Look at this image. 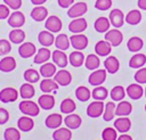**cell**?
<instances>
[{
	"label": "cell",
	"instance_id": "obj_1",
	"mask_svg": "<svg viewBox=\"0 0 146 140\" xmlns=\"http://www.w3.org/2000/svg\"><path fill=\"white\" fill-rule=\"evenodd\" d=\"M18 108L19 110L26 115V116H31V117H34V116H38L39 113H40V106L32 101L31 99H23L19 105H18Z\"/></svg>",
	"mask_w": 146,
	"mask_h": 140
},
{
	"label": "cell",
	"instance_id": "obj_2",
	"mask_svg": "<svg viewBox=\"0 0 146 140\" xmlns=\"http://www.w3.org/2000/svg\"><path fill=\"white\" fill-rule=\"evenodd\" d=\"M88 11V6L86 2L83 1H80V2H75L73 3L68 10H67V16L71 17V18H79V17H82Z\"/></svg>",
	"mask_w": 146,
	"mask_h": 140
},
{
	"label": "cell",
	"instance_id": "obj_3",
	"mask_svg": "<svg viewBox=\"0 0 146 140\" xmlns=\"http://www.w3.org/2000/svg\"><path fill=\"white\" fill-rule=\"evenodd\" d=\"M104 108H105V105H104L103 101L94 100L87 107V115L89 117H91V118H97L99 116H103Z\"/></svg>",
	"mask_w": 146,
	"mask_h": 140
},
{
	"label": "cell",
	"instance_id": "obj_4",
	"mask_svg": "<svg viewBox=\"0 0 146 140\" xmlns=\"http://www.w3.org/2000/svg\"><path fill=\"white\" fill-rule=\"evenodd\" d=\"M104 40H106L107 42H110L112 47H119L122 43V41H123V34L117 28L108 30L105 33V39Z\"/></svg>",
	"mask_w": 146,
	"mask_h": 140
},
{
	"label": "cell",
	"instance_id": "obj_5",
	"mask_svg": "<svg viewBox=\"0 0 146 140\" xmlns=\"http://www.w3.org/2000/svg\"><path fill=\"white\" fill-rule=\"evenodd\" d=\"M106 75H107V72L106 69H96V71H92L91 74L89 75L88 77V82L90 85H94V87H99L102 85L105 80H106Z\"/></svg>",
	"mask_w": 146,
	"mask_h": 140
},
{
	"label": "cell",
	"instance_id": "obj_6",
	"mask_svg": "<svg viewBox=\"0 0 146 140\" xmlns=\"http://www.w3.org/2000/svg\"><path fill=\"white\" fill-rule=\"evenodd\" d=\"M87 27H88V24L83 17L73 18L68 24V31L74 34H80V33L84 32L87 30Z\"/></svg>",
	"mask_w": 146,
	"mask_h": 140
},
{
	"label": "cell",
	"instance_id": "obj_7",
	"mask_svg": "<svg viewBox=\"0 0 146 140\" xmlns=\"http://www.w3.org/2000/svg\"><path fill=\"white\" fill-rule=\"evenodd\" d=\"M70 42H71V46L75 50L82 51L88 46V38L84 34H82V33H80V34H72L70 36Z\"/></svg>",
	"mask_w": 146,
	"mask_h": 140
},
{
	"label": "cell",
	"instance_id": "obj_8",
	"mask_svg": "<svg viewBox=\"0 0 146 140\" xmlns=\"http://www.w3.org/2000/svg\"><path fill=\"white\" fill-rule=\"evenodd\" d=\"M62 20L59 17L55 16V15H51V16H48L46 22H44V27L47 31L51 32V33H58L60 30H62Z\"/></svg>",
	"mask_w": 146,
	"mask_h": 140
},
{
	"label": "cell",
	"instance_id": "obj_9",
	"mask_svg": "<svg viewBox=\"0 0 146 140\" xmlns=\"http://www.w3.org/2000/svg\"><path fill=\"white\" fill-rule=\"evenodd\" d=\"M19 92L15 89V88H5L0 91V101L3 104H8V102H13L15 100H17Z\"/></svg>",
	"mask_w": 146,
	"mask_h": 140
},
{
	"label": "cell",
	"instance_id": "obj_10",
	"mask_svg": "<svg viewBox=\"0 0 146 140\" xmlns=\"http://www.w3.org/2000/svg\"><path fill=\"white\" fill-rule=\"evenodd\" d=\"M124 15L122 13L121 9H117V8H114L113 10H111L110 13V16H108V19H110V23L111 25L114 26V28H120L123 23L125 22L124 20Z\"/></svg>",
	"mask_w": 146,
	"mask_h": 140
},
{
	"label": "cell",
	"instance_id": "obj_11",
	"mask_svg": "<svg viewBox=\"0 0 146 140\" xmlns=\"http://www.w3.org/2000/svg\"><path fill=\"white\" fill-rule=\"evenodd\" d=\"M7 22H8V25L11 26L13 28H21L25 23V16L22 11L15 10L13 14H10Z\"/></svg>",
	"mask_w": 146,
	"mask_h": 140
},
{
	"label": "cell",
	"instance_id": "obj_12",
	"mask_svg": "<svg viewBox=\"0 0 146 140\" xmlns=\"http://www.w3.org/2000/svg\"><path fill=\"white\" fill-rule=\"evenodd\" d=\"M51 59H52V63L59 68L66 67L67 63H68V58H67L66 53L62 50H58V49H56L51 52Z\"/></svg>",
	"mask_w": 146,
	"mask_h": 140
},
{
	"label": "cell",
	"instance_id": "obj_13",
	"mask_svg": "<svg viewBox=\"0 0 146 140\" xmlns=\"http://www.w3.org/2000/svg\"><path fill=\"white\" fill-rule=\"evenodd\" d=\"M36 48L32 42H23L19 48H18V53L22 58L26 59V58H31L32 56H34L36 53Z\"/></svg>",
	"mask_w": 146,
	"mask_h": 140
},
{
	"label": "cell",
	"instance_id": "obj_14",
	"mask_svg": "<svg viewBox=\"0 0 146 140\" xmlns=\"http://www.w3.org/2000/svg\"><path fill=\"white\" fill-rule=\"evenodd\" d=\"M125 92H127V94H128V97L130 99L138 100L144 94V88L139 83H132V84L128 85V88L125 89Z\"/></svg>",
	"mask_w": 146,
	"mask_h": 140
},
{
	"label": "cell",
	"instance_id": "obj_15",
	"mask_svg": "<svg viewBox=\"0 0 146 140\" xmlns=\"http://www.w3.org/2000/svg\"><path fill=\"white\" fill-rule=\"evenodd\" d=\"M63 122H64L63 116H62L60 114H57V113H54V114L48 115V116L46 117V120H44L46 126H47L48 129H54V130L60 127V125H62Z\"/></svg>",
	"mask_w": 146,
	"mask_h": 140
},
{
	"label": "cell",
	"instance_id": "obj_16",
	"mask_svg": "<svg viewBox=\"0 0 146 140\" xmlns=\"http://www.w3.org/2000/svg\"><path fill=\"white\" fill-rule=\"evenodd\" d=\"M114 127L120 133H127L131 127V121L128 116H121L117 117L114 121Z\"/></svg>",
	"mask_w": 146,
	"mask_h": 140
},
{
	"label": "cell",
	"instance_id": "obj_17",
	"mask_svg": "<svg viewBox=\"0 0 146 140\" xmlns=\"http://www.w3.org/2000/svg\"><path fill=\"white\" fill-rule=\"evenodd\" d=\"M54 80L57 82L58 85H60V87H66V85H68V84L71 83V81H72V75H71V73H70L68 71H66V69H59V71H57V73L55 74Z\"/></svg>",
	"mask_w": 146,
	"mask_h": 140
},
{
	"label": "cell",
	"instance_id": "obj_18",
	"mask_svg": "<svg viewBox=\"0 0 146 140\" xmlns=\"http://www.w3.org/2000/svg\"><path fill=\"white\" fill-rule=\"evenodd\" d=\"M38 105L40 106L41 109L44 110H50L55 106V97L51 96L50 93H43L39 97L38 99Z\"/></svg>",
	"mask_w": 146,
	"mask_h": 140
},
{
	"label": "cell",
	"instance_id": "obj_19",
	"mask_svg": "<svg viewBox=\"0 0 146 140\" xmlns=\"http://www.w3.org/2000/svg\"><path fill=\"white\" fill-rule=\"evenodd\" d=\"M51 57V52L50 50L47 48V47H43V48H40L36 53L33 56V63L34 64H39V65H42L44 63H47Z\"/></svg>",
	"mask_w": 146,
	"mask_h": 140
},
{
	"label": "cell",
	"instance_id": "obj_20",
	"mask_svg": "<svg viewBox=\"0 0 146 140\" xmlns=\"http://www.w3.org/2000/svg\"><path fill=\"white\" fill-rule=\"evenodd\" d=\"M82 123V118L80 117V115L78 114H67L66 117L64 118V124L66 125V127H68L70 130H75L79 129L80 125Z\"/></svg>",
	"mask_w": 146,
	"mask_h": 140
},
{
	"label": "cell",
	"instance_id": "obj_21",
	"mask_svg": "<svg viewBox=\"0 0 146 140\" xmlns=\"http://www.w3.org/2000/svg\"><path fill=\"white\" fill-rule=\"evenodd\" d=\"M95 51L96 55L99 57H105V56H110L111 51H112V46L110 42H107L106 40H100L96 43L95 46Z\"/></svg>",
	"mask_w": 146,
	"mask_h": 140
},
{
	"label": "cell",
	"instance_id": "obj_22",
	"mask_svg": "<svg viewBox=\"0 0 146 140\" xmlns=\"http://www.w3.org/2000/svg\"><path fill=\"white\" fill-rule=\"evenodd\" d=\"M39 73L44 79H51L57 73V66L54 63H48L47 61V63H44V64L41 65Z\"/></svg>",
	"mask_w": 146,
	"mask_h": 140
},
{
	"label": "cell",
	"instance_id": "obj_23",
	"mask_svg": "<svg viewBox=\"0 0 146 140\" xmlns=\"http://www.w3.org/2000/svg\"><path fill=\"white\" fill-rule=\"evenodd\" d=\"M132 112V105L129 101L121 100L115 107V116L121 117V116H128Z\"/></svg>",
	"mask_w": 146,
	"mask_h": 140
},
{
	"label": "cell",
	"instance_id": "obj_24",
	"mask_svg": "<svg viewBox=\"0 0 146 140\" xmlns=\"http://www.w3.org/2000/svg\"><path fill=\"white\" fill-rule=\"evenodd\" d=\"M17 127L22 132H29L34 127V121L31 116H22L17 120Z\"/></svg>",
	"mask_w": 146,
	"mask_h": 140
},
{
	"label": "cell",
	"instance_id": "obj_25",
	"mask_svg": "<svg viewBox=\"0 0 146 140\" xmlns=\"http://www.w3.org/2000/svg\"><path fill=\"white\" fill-rule=\"evenodd\" d=\"M38 41L41 46L43 47H50L55 43V36L51 32L44 30V31H41L39 34H38Z\"/></svg>",
	"mask_w": 146,
	"mask_h": 140
},
{
	"label": "cell",
	"instance_id": "obj_26",
	"mask_svg": "<svg viewBox=\"0 0 146 140\" xmlns=\"http://www.w3.org/2000/svg\"><path fill=\"white\" fill-rule=\"evenodd\" d=\"M146 64V55L145 53H140V52H136L130 59H129V67L138 69L144 67V65Z\"/></svg>",
	"mask_w": 146,
	"mask_h": 140
},
{
	"label": "cell",
	"instance_id": "obj_27",
	"mask_svg": "<svg viewBox=\"0 0 146 140\" xmlns=\"http://www.w3.org/2000/svg\"><path fill=\"white\" fill-rule=\"evenodd\" d=\"M16 68V59L11 56H5L0 60V71L5 73H9Z\"/></svg>",
	"mask_w": 146,
	"mask_h": 140
},
{
	"label": "cell",
	"instance_id": "obj_28",
	"mask_svg": "<svg viewBox=\"0 0 146 140\" xmlns=\"http://www.w3.org/2000/svg\"><path fill=\"white\" fill-rule=\"evenodd\" d=\"M84 60H86V57H84L83 52H81L79 50L72 51L68 56V63L73 67H81L84 64Z\"/></svg>",
	"mask_w": 146,
	"mask_h": 140
},
{
	"label": "cell",
	"instance_id": "obj_29",
	"mask_svg": "<svg viewBox=\"0 0 146 140\" xmlns=\"http://www.w3.org/2000/svg\"><path fill=\"white\" fill-rule=\"evenodd\" d=\"M104 66H105V69H106L107 73L115 74L119 71V68H120V63H119V60H117L116 57H114V56H107V58L104 61Z\"/></svg>",
	"mask_w": 146,
	"mask_h": 140
},
{
	"label": "cell",
	"instance_id": "obj_30",
	"mask_svg": "<svg viewBox=\"0 0 146 140\" xmlns=\"http://www.w3.org/2000/svg\"><path fill=\"white\" fill-rule=\"evenodd\" d=\"M31 17L35 22H42L48 17V10L43 6H35L31 11Z\"/></svg>",
	"mask_w": 146,
	"mask_h": 140
},
{
	"label": "cell",
	"instance_id": "obj_31",
	"mask_svg": "<svg viewBox=\"0 0 146 140\" xmlns=\"http://www.w3.org/2000/svg\"><path fill=\"white\" fill-rule=\"evenodd\" d=\"M54 44L56 46V49L62 50V51H65V50H67V49L70 48V46H71L70 38H68L66 34H64V33H59V34L55 38V43H54Z\"/></svg>",
	"mask_w": 146,
	"mask_h": 140
},
{
	"label": "cell",
	"instance_id": "obj_32",
	"mask_svg": "<svg viewBox=\"0 0 146 140\" xmlns=\"http://www.w3.org/2000/svg\"><path fill=\"white\" fill-rule=\"evenodd\" d=\"M110 26H111L110 19L104 16L98 17L94 23V27L98 33H106L110 30Z\"/></svg>",
	"mask_w": 146,
	"mask_h": 140
},
{
	"label": "cell",
	"instance_id": "obj_33",
	"mask_svg": "<svg viewBox=\"0 0 146 140\" xmlns=\"http://www.w3.org/2000/svg\"><path fill=\"white\" fill-rule=\"evenodd\" d=\"M143 47H144V41L139 36H132L127 42V48L131 52H138L141 50Z\"/></svg>",
	"mask_w": 146,
	"mask_h": 140
},
{
	"label": "cell",
	"instance_id": "obj_34",
	"mask_svg": "<svg viewBox=\"0 0 146 140\" xmlns=\"http://www.w3.org/2000/svg\"><path fill=\"white\" fill-rule=\"evenodd\" d=\"M59 85L54 79H43L40 83V90L43 93H50L51 91H56Z\"/></svg>",
	"mask_w": 146,
	"mask_h": 140
},
{
	"label": "cell",
	"instance_id": "obj_35",
	"mask_svg": "<svg viewBox=\"0 0 146 140\" xmlns=\"http://www.w3.org/2000/svg\"><path fill=\"white\" fill-rule=\"evenodd\" d=\"M9 41L14 44H22L25 40V32L21 28H14L9 32Z\"/></svg>",
	"mask_w": 146,
	"mask_h": 140
},
{
	"label": "cell",
	"instance_id": "obj_36",
	"mask_svg": "<svg viewBox=\"0 0 146 140\" xmlns=\"http://www.w3.org/2000/svg\"><path fill=\"white\" fill-rule=\"evenodd\" d=\"M100 65V60H99V56L95 55V53H90L87 56L86 60H84V66L89 71H96L98 69Z\"/></svg>",
	"mask_w": 146,
	"mask_h": 140
},
{
	"label": "cell",
	"instance_id": "obj_37",
	"mask_svg": "<svg viewBox=\"0 0 146 140\" xmlns=\"http://www.w3.org/2000/svg\"><path fill=\"white\" fill-rule=\"evenodd\" d=\"M72 132L68 127H58L52 133L54 140H71Z\"/></svg>",
	"mask_w": 146,
	"mask_h": 140
},
{
	"label": "cell",
	"instance_id": "obj_38",
	"mask_svg": "<svg viewBox=\"0 0 146 140\" xmlns=\"http://www.w3.org/2000/svg\"><path fill=\"white\" fill-rule=\"evenodd\" d=\"M75 108H76V105L74 100L71 98H65L59 105V109L62 114H72L75 110Z\"/></svg>",
	"mask_w": 146,
	"mask_h": 140
},
{
	"label": "cell",
	"instance_id": "obj_39",
	"mask_svg": "<svg viewBox=\"0 0 146 140\" xmlns=\"http://www.w3.org/2000/svg\"><path fill=\"white\" fill-rule=\"evenodd\" d=\"M35 93V90H34V87L32 83H24L21 85L19 88V96L23 98V99H31Z\"/></svg>",
	"mask_w": 146,
	"mask_h": 140
},
{
	"label": "cell",
	"instance_id": "obj_40",
	"mask_svg": "<svg viewBox=\"0 0 146 140\" xmlns=\"http://www.w3.org/2000/svg\"><path fill=\"white\" fill-rule=\"evenodd\" d=\"M124 20L130 25H137L141 20V13L138 9H132L125 15Z\"/></svg>",
	"mask_w": 146,
	"mask_h": 140
},
{
	"label": "cell",
	"instance_id": "obj_41",
	"mask_svg": "<svg viewBox=\"0 0 146 140\" xmlns=\"http://www.w3.org/2000/svg\"><path fill=\"white\" fill-rule=\"evenodd\" d=\"M115 107H116V105L114 104V101L106 102L105 108H104V113H103V120L105 122H110V121H112L114 118V116H115Z\"/></svg>",
	"mask_w": 146,
	"mask_h": 140
},
{
	"label": "cell",
	"instance_id": "obj_42",
	"mask_svg": "<svg viewBox=\"0 0 146 140\" xmlns=\"http://www.w3.org/2000/svg\"><path fill=\"white\" fill-rule=\"evenodd\" d=\"M75 97L79 101L81 102H84V101H88L90 98H91V91L84 87V85H81L79 88L75 89Z\"/></svg>",
	"mask_w": 146,
	"mask_h": 140
},
{
	"label": "cell",
	"instance_id": "obj_43",
	"mask_svg": "<svg viewBox=\"0 0 146 140\" xmlns=\"http://www.w3.org/2000/svg\"><path fill=\"white\" fill-rule=\"evenodd\" d=\"M108 91L105 87L103 85H99V87H96L94 88V90L91 91V97L95 99V100H99V101H104L107 97H108Z\"/></svg>",
	"mask_w": 146,
	"mask_h": 140
},
{
	"label": "cell",
	"instance_id": "obj_44",
	"mask_svg": "<svg viewBox=\"0 0 146 140\" xmlns=\"http://www.w3.org/2000/svg\"><path fill=\"white\" fill-rule=\"evenodd\" d=\"M127 92L122 85H115L111 91H110V97L112 98L113 101H121L125 97Z\"/></svg>",
	"mask_w": 146,
	"mask_h": 140
},
{
	"label": "cell",
	"instance_id": "obj_45",
	"mask_svg": "<svg viewBox=\"0 0 146 140\" xmlns=\"http://www.w3.org/2000/svg\"><path fill=\"white\" fill-rule=\"evenodd\" d=\"M24 76V80L29 83H36L39 80H40V73L36 71V69H33V68H29L24 72L23 74Z\"/></svg>",
	"mask_w": 146,
	"mask_h": 140
},
{
	"label": "cell",
	"instance_id": "obj_46",
	"mask_svg": "<svg viewBox=\"0 0 146 140\" xmlns=\"http://www.w3.org/2000/svg\"><path fill=\"white\" fill-rule=\"evenodd\" d=\"M5 140H21V132L16 127H7L3 132Z\"/></svg>",
	"mask_w": 146,
	"mask_h": 140
},
{
	"label": "cell",
	"instance_id": "obj_47",
	"mask_svg": "<svg viewBox=\"0 0 146 140\" xmlns=\"http://www.w3.org/2000/svg\"><path fill=\"white\" fill-rule=\"evenodd\" d=\"M103 140H116L117 139V131L115 127H106L102 132Z\"/></svg>",
	"mask_w": 146,
	"mask_h": 140
},
{
	"label": "cell",
	"instance_id": "obj_48",
	"mask_svg": "<svg viewBox=\"0 0 146 140\" xmlns=\"http://www.w3.org/2000/svg\"><path fill=\"white\" fill-rule=\"evenodd\" d=\"M133 79L137 83L139 84H145L146 83V67L138 68V71L135 73Z\"/></svg>",
	"mask_w": 146,
	"mask_h": 140
},
{
	"label": "cell",
	"instance_id": "obj_49",
	"mask_svg": "<svg viewBox=\"0 0 146 140\" xmlns=\"http://www.w3.org/2000/svg\"><path fill=\"white\" fill-rule=\"evenodd\" d=\"M11 51V44L10 41L1 39L0 40V56H6Z\"/></svg>",
	"mask_w": 146,
	"mask_h": 140
},
{
	"label": "cell",
	"instance_id": "obj_50",
	"mask_svg": "<svg viewBox=\"0 0 146 140\" xmlns=\"http://www.w3.org/2000/svg\"><path fill=\"white\" fill-rule=\"evenodd\" d=\"M112 7V0H96L95 8L98 10H108Z\"/></svg>",
	"mask_w": 146,
	"mask_h": 140
},
{
	"label": "cell",
	"instance_id": "obj_51",
	"mask_svg": "<svg viewBox=\"0 0 146 140\" xmlns=\"http://www.w3.org/2000/svg\"><path fill=\"white\" fill-rule=\"evenodd\" d=\"M3 2L13 10H18L22 7V0H3Z\"/></svg>",
	"mask_w": 146,
	"mask_h": 140
},
{
	"label": "cell",
	"instance_id": "obj_52",
	"mask_svg": "<svg viewBox=\"0 0 146 140\" xmlns=\"http://www.w3.org/2000/svg\"><path fill=\"white\" fill-rule=\"evenodd\" d=\"M10 16V8L7 5H0V19H8Z\"/></svg>",
	"mask_w": 146,
	"mask_h": 140
},
{
	"label": "cell",
	"instance_id": "obj_53",
	"mask_svg": "<svg viewBox=\"0 0 146 140\" xmlns=\"http://www.w3.org/2000/svg\"><path fill=\"white\" fill-rule=\"evenodd\" d=\"M9 120V113L6 108H2L0 107V125L2 124H6Z\"/></svg>",
	"mask_w": 146,
	"mask_h": 140
},
{
	"label": "cell",
	"instance_id": "obj_54",
	"mask_svg": "<svg viewBox=\"0 0 146 140\" xmlns=\"http://www.w3.org/2000/svg\"><path fill=\"white\" fill-rule=\"evenodd\" d=\"M57 2L58 6L62 8H70L74 3V0H57Z\"/></svg>",
	"mask_w": 146,
	"mask_h": 140
},
{
	"label": "cell",
	"instance_id": "obj_55",
	"mask_svg": "<svg viewBox=\"0 0 146 140\" xmlns=\"http://www.w3.org/2000/svg\"><path fill=\"white\" fill-rule=\"evenodd\" d=\"M116 140H132V137L129 135V134H127V133H122L121 135L117 137Z\"/></svg>",
	"mask_w": 146,
	"mask_h": 140
},
{
	"label": "cell",
	"instance_id": "obj_56",
	"mask_svg": "<svg viewBox=\"0 0 146 140\" xmlns=\"http://www.w3.org/2000/svg\"><path fill=\"white\" fill-rule=\"evenodd\" d=\"M137 5H138V8L139 9L146 10V0H138L137 1Z\"/></svg>",
	"mask_w": 146,
	"mask_h": 140
},
{
	"label": "cell",
	"instance_id": "obj_57",
	"mask_svg": "<svg viewBox=\"0 0 146 140\" xmlns=\"http://www.w3.org/2000/svg\"><path fill=\"white\" fill-rule=\"evenodd\" d=\"M47 0H31V2L34 5V6H42Z\"/></svg>",
	"mask_w": 146,
	"mask_h": 140
},
{
	"label": "cell",
	"instance_id": "obj_58",
	"mask_svg": "<svg viewBox=\"0 0 146 140\" xmlns=\"http://www.w3.org/2000/svg\"><path fill=\"white\" fill-rule=\"evenodd\" d=\"M144 94H145V97H146V87H145V89H144Z\"/></svg>",
	"mask_w": 146,
	"mask_h": 140
},
{
	"label": "cell",
	"instance_id": "obj_59",
	"mask_svg": "<svg viewBox=\"0 0 146 140\" xmlns=\"http://www.w3.org/2000/svg\"><path fill=\"white\" fill-rule=\"evenodd\" d=\"M145 112H146V104H145Z\"/></svg>",
	"mask_w": 146,
	"mask_h": 140
}]
</instances>
